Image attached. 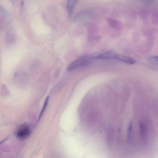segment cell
Returning a JSON list of instances; mask_svg holds the SVG:
<instances>
[{
	"label": "cell",
	"mask_w": 158,
	"mask_h": 158,
	"mask_svg": "<svg viewBox=\"0 0 158 158\" xmlns=\"http://www.w3.org/2000/svg\"><path fill=\"white\" fill-rule=\"evenodd\" d=\"M116 60L128 64H134L136 62V60L133 58L118 54L116 58Z\"/></svg>",
	"instance_id": "6"
},
{
	"label": "cell",
	"mask_w": 158,
	"mask_h": 158,
	"mask_svg": "<svg viewBox=\"0 0 158 158\" xmlns=\"http://www.w3.org/2000/svg\"><path fill=\"white\" fill-rule=\"evenodd\" d=\"M75 4V0H67V10L69 17L73 14Z\"/></svg>",
	"instance_id": "7"
},
{
	"label": "cell",
	"mask_w": 158,
	"mask_h": 158,
	"mask_svg": "<svg viewBox=\"0 0 158 158\" xmlns=\"http://www.w3.org/2000/svg\"><path fill=\"white\" fill-rule=\"evenodd\" d=\"M117 54L113 50H106L92 53L90 56L92 59H115Z\"/></svg>",
	"instance_id": "3"
},
{
	"label": "cell",
	"mask_w": 158,
	"mask_h": 158,
	"mask_svg": "<svg viewBox=\"0 0 158 158\" xmlns=\"http://www.w3.org/2000/svg\"><path fill=\"white\" fill-rule=\"evenodd\" d=\"M1 92L3 95H7L9 94V91L5 85H3L1 87Z\"/></svg>",
	"instance_id": "10"
},
{
	"label": "cell",
	"mask_w": 158,
	"mask_h": 158,
	"mask_svg": "<svg viewBox=\"0 0 158 158\" xmlns=\"http://www.w3.org/2000/svg\"><path fill=\"white\" fill-rule=\"evenodd\" d=\"M30 132L29 126L25 123L22 124L19 127L16 133V136L19 139L25 140L29 137Z\"/></svg>",
	"instance_id": "4"
},
{
	"label": "cell",
	"mask_w": 158,
	"mask_h": 158,
	"mask_svg": "<svg viewBox=\"0 0 158 158\" xmlns=\"http://www.w3.org/2000/svg\"><path fill=\"white\" fill-rule=\"evenodd\" d=\"M96 117L100 156L145 158L158 145L157 98L100 95Z\"/></svg>",
	"instance_id": "1"
},
{
	"label": "cell",
	"mask_w": 158,
	"mask_h": 158,
	"mask_svg": "<svg viewBox=\"0 0 158 158\" xmlns=\"http://www.w3.org/2000/svg\"><path fill=\"white\" fill-rule=\"evenodd\" d=\"M1 58H0V64H1Z\"/></svg>",
	"instance_id": "13"
},
{
	"label": "cell",
	"mask_w": 158,
	"mask_h": 158,
	"mask_svg": "<svg viewBox=\"0 0 158 158\" xmlns=\"http://www.w3.org/2000/svg\"><path fill=\"white\" fill-rule=\"evenodd\" d=\"M148 62L151 65L155 67L158 66V58L157 56H150L148 58Z\"/></svg>",
	"instance_id": "8"
},
{
	"label": "cell",
	"mask_w": 158,
	"mask_h": 158,
	"mask_svg": "<svg viewBox=\"0 0 158 158\" xmlns=\"http://www.w3.org/2000/svg\"><path fill=\"white\" fill-rule=\"evenodd\" d=\"M15 37L13 35L11 34H7L6 37V42L8 45L12 44L15 41Z\"/></svg>",
	"instance_id": "9"
},
{
	"label": "cell",
	"mask_w": 158,
	"mask_h": 158,
	"mask_svg": "<svg viewBox=\"0 0 158 158\" xmlns=\"http://www.w3.org/2000/svg\"><path fill=\"white\" fill-rule=\"evenodd\" d=\"M7 139H4V140H2V141L0 142V145L2 144V143H4V141H5Z\"/></svg>",
	"instance_id": "12"
},
{
	"label": "cell",
	"mask_w": 158,
	"mask_h": 158,
	"mask_svg": "<svg viewBox=\"0 0 158 158\" xmlns=\"http://www.w3.org/2000/svg\"><path fill=\"white\" fill-rule=\"evenodd\" d=\"M92 59L90 56H84L74 61L69 65L67 68V70L70 71L81 67L88 66L92 63Z\"/></svg>",
	"instance_id": "2"
},
{
	"label": "cell",
	"mask_w": 158,
	"mask_h": 158,
	"mask_svg": "<svg viewBox=\"0 0 158 158\" xmlns=\"http://www.w3.org/2000/svg\"><path fill=\"white\" fill-rule=\"evenodd\" d=\"M14 82L18 84L21 85L27 82V77L26 74L23 72H17L14 75Z\"/></svg>",
	"instance_id": "5"
},
{
	"label": "cell",
	"mask_w": 158,
	"mask_h": 158,
	"mask_svg": "<svg viewBox=\"0 0 158 158\" xmlns=\"http://www.w3.org/2000/svg\"><path fill=\"white\" fill-rule=\"evenodd\" d=\"M49 99V97H47V98H46V99L45 100V102L44 103V106H43V108H42V111H41V113L40 114V115L39 116V119H38V121H39L40 119L41 118V117L42 116V115L43 113L45 110V109L46 108V106H47L48 102Z\"/></svg>",
	"instance_id": "11"
}]
</instances>
